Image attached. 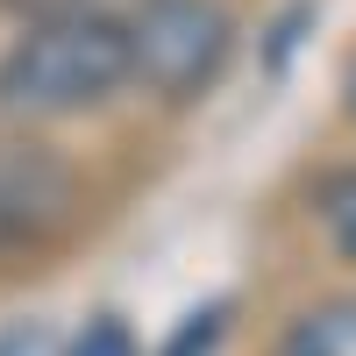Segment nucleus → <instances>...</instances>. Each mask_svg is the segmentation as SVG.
<instances>
[{
    "mask_svg": "<svg viewBox=\"0 0 356 356\" xmlns=\"http://www.w3.org/2000/svg\"><path fill=\"white\" fill-rule=\"evenodd\" d=\"M122 79H136L129 22L114 15H50L0 57V107L22 114H79L100 107Z\"/></svg>",
    "mask_w": 356,
    "mask_h": 356,
    "instance_id": "nucleus-1",
    "label": "nucleus"
},
{
    "mask_svg": "<svg viewBox=\"0 0 356 356\" xmlns=\"http://www.w3.org/2000/svg\"><path fill=\"white\" fill-rule=\"evenodd\" d=\"M72 200H79V186H72V171L57 157L8 143L0 150V250L50 235V221L72 214Z\"/></svg>",
    "mask_w": 356,
    "mask_h": 356,
    "instance_id": "nucleus-3",
    "label": "nucleus"
},
{
    "mask_svg": "<svg viewBox=\"0 0 356 356\" xmlns=\"http://www.w3.org/2000/svg\"><path fill=\"white\" fill-rule=\"evenodd\" d=\"M321 228H328V243L356 264V164L328 171V186H321Z\"/></svg>",
    "mask_w": 356,
    "mask_h": 356,
    "instance_id": "nucleus-5",
    "label": "nucleus"
},
{
    "mask_svg": "<svg viewBox=\"0 0 356 356\" xmlns=\"http://www.w3.org/2000/svg\"><path fill=\"white\" fill-rule=\"evenodd\" d=\"M136 79L164 100H193L207 79L228 65V15L214 0H143L129 15Z\"/></svg>",
    "mask_w": 356,
    "mask_h": 356,
    "instance_id": "nucleus-2",
    "label": "nucleus"
},
{
    "mask_svg": "<svg viewBox=\"0 0 356 356\" xmlns=\"http://www.w3.org/2000/svg\"><path fill=\"white\" fill-rule=\"evenodd\" d=\"M285 356H356V300H328L292 321Z\"/></svg>",
    "mask_w": 356,
    "mask_h": 356,
    "instance_id": "nucleus-4",
    "label": "nucleus"
},
{
    "mask_svg": "<svg viewBox=\"0 0 356 356\" xmlns=\"http://www.w3.org/2000/svg\"><path fill=\"white\" fill-rule=\"evenodd\" d=\"M72 356H136V335L122 328V321H93V328L72 342Z\"/></svg>",
    "mask_w": 356,
    "mask_h": 356,
    "instance_id": "nucleus-6",
    "label": "nucleus"
},
{
    "mask_svg": "<svg viewBox=\"0 0 356 356\" xmlns=\"http://www.w3.org/2000/svg\"><path fill=\"white\" fill-rule=\"evenodd\" d=\"M349 114H356V65H349Z\"/></svg>",
    "mask_w": 356,
    "mask_h": 356,
    "instance_id": "nucleus-7",
    "label": "nucleus"
}]
</instances>
